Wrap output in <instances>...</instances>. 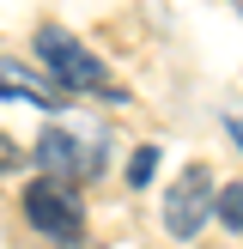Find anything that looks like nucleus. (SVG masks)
Wrapping results in <instances>:
<instances>
[{
  "mask_svg": "<svg viewBox=\"0 0 243 249\" xmlns=\"http://www.w3.org/2000/svg\"><path fill=\"white\" fill-rule=\"evenodd\" d=\"M36 61H43V73L61 85V91H73V97H79V91L122 97V85L109 79V67H104L73 31H61V24H43V31H36Z\"/></svg>",
  "mask_w": 243,
  "mask_h": 249,
  "instance_id": "obj_1",
  "label": "nucleus"
},
{
  "mask_svg": "<svg viewBox=\"0 0 243 249\" xmlns=\"http://www.w3.org/2000/svg\"><path fill=\"white\" fill-rule=\"evenodd\" d=\"M213 201H219L213 170H207V164H182V170H176V182H170V195H164V231L189 243L194 231L213 219Z\"/></svg>",
  "mask_w": 243,
  "mask_h": 249,
  "instance_id": "obj_2",
  "label": "nucleus"
},
{
  "mask_svg": "<svg viewBox=\"0 0 243 249\" xmlns=\"http://www.w3.org/2000/svg\"><path fill=\"white\" fill-rule=\"evenodd\" d=\"M24 219H31L43 237H61V243H73L85 231V207H79V195H73L67 177H36L31 189H24Z\"/></svg>",
  "mask_w": 243,
  "mask_h": 249,
  "instance_id": "obj_3",
  "label": "nucleus"
},
{
  "mask_svg": "<svg viewBox=\"0 0 243 249\" xmlns=\"http://www.w3.org/2000/svg\"><path fill=\"white\" fill-rule=\"evenodd\" d=\"M31 158H36V164L49 170V177H73V170L85 177V170H91V158H85V146L73 140L67 128H43V134H36V146H31Z\"/></svg>",
  "mask_w": 243,
  "mask_h": 249,
  "instance_id": "obj_4",
  "label": "nucleus"
},
{
  "mask_svg": "<svg viewBox=\"0 0 243 249\" xmlns=\"http://www.w3.org/2000/svg\"><path fill=\"white\" fill-rule=\"evenodd\" d=\"M0 97H24V104H36V109H61L73 91H61L55 79L43 85L31 67H18V61H6V55H0Z\"/></svg>",
  "mask_w": 243,
  "mask_h": 249,
  "instance_id": "obj_5",
  "label": "nucleus"
},
{
  "mask_svg": "<svg viewBox=\"0 0 243 249\" xmlns=\"http://www.w3.org/2000/svg\"><path fill=\"white\" fill-rule=\"evenodd\" d=\"M213 213L225 219L231 231H243V182H219V201H213Z\"/></svg>",
  "mask_w": 243,
  "mask_h": 249,
  "instance_id": "obj_6",
  "label": "nucleus"
},
{
  "mask_svg": "<svg viewBox=\"0 0 243 249\" xmlns=\"http://www.w3.org/2000/svg\"><path fill=\"white\" fill-rule=\"evenodd\" d=\"M152 170H158V146H140V152L128 158V182L140 189V182H152Z\"/></svg>",
  "mask_w": 243,
  "mask_h": 249,
  "instance_id": "obj_7",
  "label": "nucleus"
},
{
  "mask_svg": "<svg viewBox=\"0 0 243 249\" xmlns=\"http://www.w3.org/2000/svg\"><path fill=\"white\" fill-rule=\"evenodd\" d=\"M12 164H24V152H18L12 140H0V170H12Z\"/></svg>",
  "mask_w": 243,
  "mask_h": 249,
  "instance_id": "obj_8",
  "label": "nucleus"
},
{
  "mask_svg": "<svg viewBox=\"0 0 243 249\" xmlns=\"http://www.w3.org/2000/svg\"><path fill=\"white\" fill-rule=\"evenodd\" d=\"M225 128H231V140H237V146H243V116H231V122H225Z\"/></svg>",
  "mask_w": 243,
  "mask_h": 249,
  "instance_id": "obj_9",
  "label": "nucleus"
}]
</instances>
